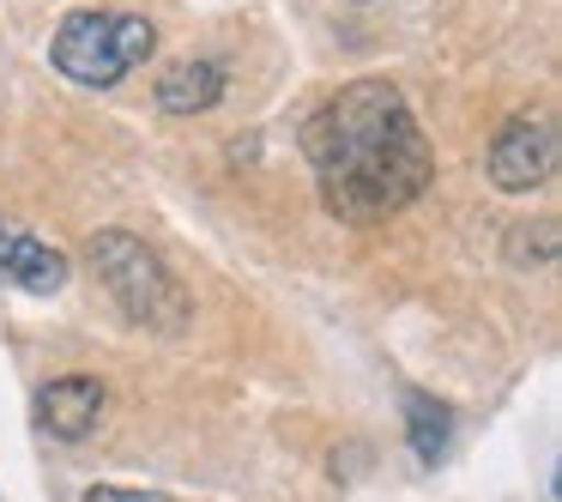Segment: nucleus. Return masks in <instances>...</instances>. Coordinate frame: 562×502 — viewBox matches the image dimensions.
Listing matches in <instances>:
<instances>
[{
    "mask_svg": "<svg viewBox=\"0 0 562 502\" xmlns=\"http://www.w3.org/2000/svg\"><path fill=\"white\" fill-rule=\"evenodd\" d=\"M321 207L339 224H381L405 212L436 176L424 127L393 79H351L303 127Z\"/></svg>",
    "mask_w": 562,
    "mask_h": 502,
    "instance_id": "1",
    "label": "nucleus"
},
{
    "mask_svg": "<svg viewBox=\"0 0 562 502\" xmlns=\"http://www.w3.org/2000/svg\"><path fill=\"white\" fill-rule=\"evenodd\" d=\"M224 98V67L218 62H176L158 74V86H151V103H158V115H206L212 103Z\"/></svg>",
    "mask_w": 562,
    "mask_h": 502,
    "instance_id": "7",
    "label": "nucleus"
},
{
    "mask_svg": "<svg viewBox=\"0 0 562 502\" xmlns=\"http://www.w3.org/2000/svg\"><path fill=\"white\" fill-rule=\"evenodd\" d=\"M484 170L502 194H532V188H544L550 170H557V127L544 115H508L496 127V140H490Z\"/></svg>",
    "mask_w": 562,
    "mask_h": 502,
    "instance_id": "4",
    "label": "nucleus"
},
{
    "mask_svg": "<svg viewBox=\"0 0 562 502\" xmlns=\"http://www.w3.org/2000/svg\"><path fill=\"white\" fill-rule=\"evenodd\" d=\"M405 436H412L417 460H441L448 454V436H453V412L424 388H405Z\"/></svg>",
    "mask_w": 562,
    "mask_h": 502,
    "instance_id": "8",
    "label": "nucleus"
},
{
    "mask_svg": "<svg viewBox=\"0 0 562 502\" xmlns=\"http://www.w3.org/2000/svg\"><path fill=\"white\" fill-rule=\"evenodd\" d=\"M151 49H158V25L146 13H67L49 37V67L86 91H110L134 67H146Z\"/></svg>",
    "mask_w": 562,
    "mask_h": 502,
    "instance_id": "3",
    "label": "nucleus"
},
{
    "mask_svg": "<svg viewBox=\"0 0 562 502\" xmlns=\"http://www.w3.org/2000/svg\"><path fill=\"white\" fill-rule=\"evenodd\" d=\"M103 381L98 376H55L49 388L37 393V412H43V430L61 442H86L103 417Z\"/></svg>",
    "mask_w": 562,
    "mask_h": 502,
    "instance_id": "6",
    "label": "nucleus"
},
{
    "mask_svg": "<svg viewBox=\"0 0 562 502\" xmlns=\"http://www.w3.org/2000/svg\"><path fill=\"white\" fill-rule=\"evenodd\" d=\"M86 502H176V497H164V490H122V484H91V490H86Z\"/></svg>",
    "mask_w": 562,
    "mask_h": 502,
    "instance_id": "9",
    "label": "nucleus"
},
{
    "mask_svg": "<svg viewBox=\"0 0 562 502\" xmlns=\"http://www.w3.org/2000/svg\"><path fill=\"white\" fill-rule=\"evenodd\" d=\"M67 255L55 243H43V236H31V231H19V224H7L0 219V279L7 285H19V291H31V297H55L67 285Z\"/></svg>",
    "mask_w": 562,
    "mask_h": 502,
    "instance_id": "5",
    "label": "nucleus"
},
{
    "mask_svg": "<svg viewBox=\"0 0 562 502\" xmlns=\"http://www.w3.org/2000/svg\"><path fill=\"white\" fill-rule=\"evenodd\" d=\"M86 260L98 272V285L110 291V303L122 309L134 327H151V333H182L194 303L182 297V285L170 279L158 255L139 243L134 231H98L86 243Z\"/></svg>",
    "mask_w": 562,
    "mask_h": 502,
    "instance_id": "2",
    "label": "nucleus"
}]
</instances>
